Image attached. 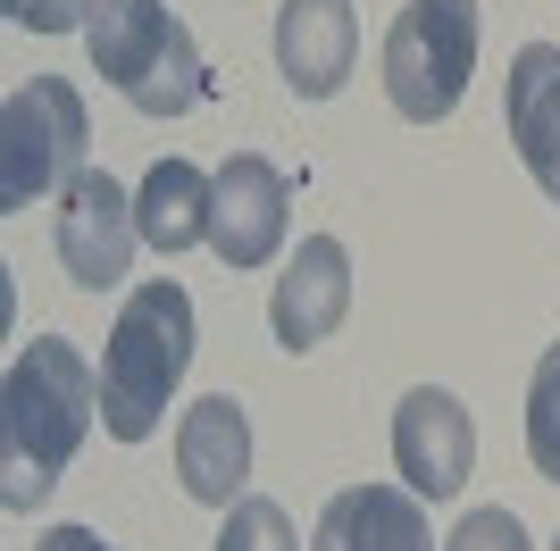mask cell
Returning <instances> with one entry per match:
<instances>
[{"instance_id": "1", "label": "cell", "mask_w": 560, "mask_h": 551, "mask_svg": "<svg viewBox=\"0 0 560 551\" xmlns=\"http://www.w3.org/2000/svg\"><path fill=\"white\" fill-rule=\"evenodd\" d=\"M101 418V376L68 335H34L0 376V502L43 509Z\"/></svg>"}, {"instance_id": "2", "label": "cell", "mask_w": 560, "mask_h": 551, "mask_svg": "<svg viewBox=\"0 0 560 551\" xmlns=\"http://www.w3.org/2000/svg\"><path fill=\"white\" fill-rule=\"evenodd\" d=\"M185 367H192V301L176 276H151L126 293L109 351H101V426L117 443H142L167 418V392L185 385Z\"/></svg>"}, {"instance_id": "3", "label": "cell", "mask_w": 560, "mask_h": 551, "mask_svg": "<svg viewBox=\"0 0 560 551\" xmlns=\"http://www.w3.org/2000/svg\"><path fill=\"white\" fill-rule=\"evenodd\" d=\"M84 43H93V75H109L142 117H185L210 92L201 50H192L185 17L167 0H101Z\"/></svg>"}, {"instance_id": "4", "label": "cell", "mask_w": 560, "mask_h": 551, "mask_svg": "<svg viewBox=\"0 0 560 551\" xmlns=\"http://www.w3.org/2000/svg\"><path fill=\"white\" fill-rule=\"evenodd\" d=\"M477 0H410L385 34V101H394L410 126H435V117L460 109L468 75H477Z\"/></svg>"}, {"instance_id": "5", "label": "cell", "mask_w": 560, "mask_h": 551, "mask_svg": "<svg viewBox=\"0 0 560 551\" xmlns=\"http://www.w3.org/2000/svg\"><path fill=\"white\" fill-rule=\"evenodd\" d=\"M84 142H93L84 92L68 75H25L0 101V209H34L50 184H75Z\"/></svg>"}, {"instance_id": "6", "label": "cell", "mask_w": 560, "mask_h": 551, "mask_svg": "<svg viewBox=\"0 0 560 551\" xmlns=\"http://www.w3.org/2000/svg\"><path fill=\"white\" fill-rule=\"evenodd\" d=\"M284 226H293V184L277 160L259 151H234L210 176V251L226 268H268L284 251Z\"/></svg>"}, {"instance_id": "7", "label": "cell", "mask_w": 560, "mask_h": 551, "mask_svg": "<svg viewBox=\"0 0 560 551\" xmlns=\"http://www.w3.org/2000/svg\"><path fill=\"white\" fill-rule=\"evenodd\" d=\"M135 201L117 192L109 167H84V176L59 192V268L84 284V293H109V284H126V268H135Z\"/></svg>"}, {"instance_id": "8", "label": "cell", "mask_w": 560, "mask_h": 551, "mask_svg": "<svg viewBox=\"0 0 560 551\" xmlns=\"http://www.w3.org/2000/svg\"><path fill=\"white\" fill-rule=\"evenodd\" d=\"M394 468H401V484H410L419 502H452V493L468 484V468H477V426H468V410L452 401L444 385L401 392V410H394Z\"/></svg>"}, {"instance_id": "9", "label": "cell", "mask_w": 560, "mask_h": 551, "mask_svg": "<svg viewBox=\"0 0 560 551\" xmlns=\"http://www.w3.org/2000/svg\"><path fill=\"white\" fill-rule=\"evenodd\" d=\"M343 318H351V251L335 243V234H310L302 251L284 259V276H277L268 326H277V343L302 360V351H318Z\"/></svg>"}, {"instance_id": "10", "label": "cell", "mask_w": 560, "mask_h": 551, "mask_svg": "<svg viewBox=\"0 0 560 551\" xmlns=\"http://www.w3.org/2000/svg\"><path fill=\"white\" fill-rule=\"evenodd\" d=\"M176 477H185L192 502L234 509L243 502V477H252V418L234 392H201L176 426Z\"/></svg>"}, {"instance_id": "11", "label": "cell", "mask_w": 560, "mask_h": 551, "mask_svg": "<svg viewBox=\"0 0 560 551\" xmlns=\"http://www.w3.org/2000/svg\"><path fill=\"white\" fill-rule=\"evenodd\" d=\"M360 59V17L351 0H284L277 9V68L302 101H335Z\"/></svg>"}, {"instance_id": "12", "label": "cell", "mask_w": 560, "mask_h": 551, "mask_svg": "<svg viewBox=\"0 0 560 551\" xmlns=\"http://www.w3.org/2000/svg\"><path fill=\"white\" fill-rule=\"evenodd\" d=\"M310 551H435V527L410 484H351L327 502Z\"/></svg>"}, {"instance_id": "13", "label": "cell", "mask_w": 560, "mask_h": 551, "mask_svg": "<svg viewBox=\"0 0 560 551\" xmlns=\"http://www.w3.org/2000/svg\"><path fill=\"white\" fill-rule=\"evenodd\" d=\"M502 117H511V142H518V160H527V176L560 201V50L552 43H527L511 59Z\"/></svg>"}, {"instance_id": "14", "label": "cell", "mask_w": 560, "mask_h": 551, "mask_svg": "<svg viewBox=\"0 0 560 551\" xmlns=\"http://www.w3.org/2000/svg\"><path fill=\"white\" fill-rule=\"evenodd\" d=\"M135 226H142V243H151L160 259L210 243V176H201L192 160H160L151 176H142V192H135Z\"/></svg>"}, {"instance_id": "15", "label": "cell", "mask_w": 560, "mask_h": 551, "mask_svg": "<svg viewBox=\"0 0 560 551\" xmlns=\"http://www.w3.org/2000/svg\"><path fill=\"white\" fill-rule=\"evenodd\" d=\"M527 459L536 477L560 484V343L536 360V385H527Z\"/></svg>"}, {"instance_id": "16", "label": "cell", "mask_w": 560, "mask_h": 551, "mask_svg": "<svg viewBox=\"0 0 560 551\" xmlns=\"http://www.w3.org/2000/svg\"><path fill=\"white\" fill-rule=\"evenodd\" d=\"M218 551H302V543H293V518H284V502H268V493H243V502L226 509V527H218Z\"/></svg>"}, {"instance_id": "17", "label": "cell", "mask_w": 560, "mask_h": 551, "mask_svg": "<svg viewBox=\"0 0 560 551\" xmlns=\"http://www.w3.org/2000/svg\"><path fill=\"white\" fill-rule=\"evenodd\" d=\"M444 551H536V543H527V527H518L511 509H468Z\"/></svg>"}, {"instance_id": "18", "label": "cell", "mask_w": 560, "mask_h": 551, "mask_svg": "<svg viewBox=\"0 0 560 551\" xmlns=\"http://www.w3.org/2000/svg\"><path fill=\"white\" fill-rule=\"evenodd\" d=\"M101 0H9V17L34 25V34H75V25H93Z\"/></svg>"}, {"instance_id": "19", "label": "cell", "mask_w": 560, "mask_h": 551, "mask_svg": "<svg viewBox=\"0 0 560 551\" xmlns=\"http://www.w3.org/2000/svg\"><path fill=\"white\" fill-rule=\"evenodd\" d=\"M34 551H117V543H101L93 527H50V535H43Z\"/></svg>"}, {"instance_id": "20", "label": "cell", "mask_w": 560, "mask_h": 551, "mask_svg": "<svg viewBox=\"0 0 560 551\" xmlns=\"http://www.w3.org/2000/svg\"><path fill=\"white\" fill-rule=\"evenodd\" d=\"M552 551H560V535H552Z\"/></svg>"}]
</instances>
